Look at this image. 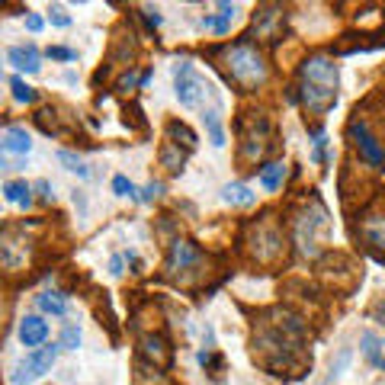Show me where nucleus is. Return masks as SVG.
I'll list each match as a JSON object with an SVG mask.
<instances>
[{
  "label": "nucleus",
  "mask_w": 385,
  "mask_h": 385,
  "mask_svg": "<svg viewBox=\"0 0 385 385\" xmlns=\"http://www.w3.org/2000/svg\"><path fill=\"white\" fill-rule=\"evenodd\" d=\"M225 61H228V74L235 77L238 84H244V87H257V84H263V77H267L263 55H260L254 45H247V42L228 49Z\"/></svg>",
  "instance_id": "1"
},
{
  "label": "nucleus",
  "mask_w": 385,
  "mask_h": 385,
  "mask_svg": "<svg viewBox=\"0 0 385 385\" xmlns=\"http://www.w3.org/2000/svg\"><path fill=\"white\" fill-rule=\"evenodd\" d=\"M58 350H61V343H49V347H39L35 353H29L26 360H19L17 366H13L10 382H13V385H29V382H35V379H42L45 372L55 366Z\"/></svg>",
  "instance_id": "2"
},
{
  "label": "nucleus",
  "mask_w": 385,
  "mask_h": 385,
  "mask_svg": "<svg viewBox=\"0 0 385 385\" xmlns=\"http://www.w3.org/2000/svg\"><path fill=\"white\" fill-rule=\"evenodd\" d=\"M174 77H177V100H180V106L196 109L202 103V97H206V84H202V77L196 74V67H192L190 61H180V65L174 67Z\"/></svg>",
  "instance_id": "3"
},
{
  "label": "nucleus",
  "mask_w": 385,
  "mask_h": 385,
  "mask_svg": "<svg viewBox=\"0 0 385 385\" xmlns=\"http://www.w3.org/2000/svg\"><path fill=\"white\" fill-rule=\"evenodd\" d=\"M302 84H311V87H325V90H337V65L331 58H309L302 65Z\"/></svg>",
  "instance_id": "4"
},
{
  "label": "nucleus",
  "mask_w": 385,
  "mask_h": 385,
  "mask_svg": "<svg viewBox=\"0 0 385 385\" xmlns=\"http://www.w3.org/2000/svg\"><path fill=\"white\" fill-rule=\"evenodd\" d=\"M350 135H353V145H357V151H360L363 158H366L372 167H382V164H385V148L376 142V135L366 129V122L353 119V122H350Z\"/></svg>",
  "instance_id": "5"
},
{
  "label": "nucleus",
  "mask_w": 385,
  "mask_h": 385,
  "mask_svg": "<svg viewBox=\"0 0 385 385\" xmlns=\"http://www.w3.org/2000/svg\"><path fill=\"white\" fill-rule=\"evenodd\" d=\"M45 337H49V321L39 318V315H26L19 321V341L23 347H42Z\"/></svg>",
  "instance_id": "6"
},
{
  "label": "nucleus",
  "mask_w": 385,
  "mask_h": 385,
  "mask_svg": "<svg viewBox=\"0 0 385 385\" xmlns=\"http://www.w3.org/2000/svg\"><path fill=\"white\" fill-rule=\"evenodd\" d=\"M7 61L13 67H17V71H26V74H35V71H39V49H35V45H13V49H7Z\"/></svg>",
  "instance_id": "7"
},
{
  "label": "nucleus",
  "mask_w": 385,
  "mask_h": 385,
  "mask_svg": "<svg viewBox=\"0 0 385 385\" xmlns=\"http://www.w3.org/2000/svg\"><path fill=\"white\" fill-rule=\"evenodd\" d=\"M33 151V138H29V132L19 126H7L3 129V154H29Z\"/></svg>",
  "instance_id": "8"
},
{
  "label": "nucleus",
  "mask_w": 385,
  "mask_h": 385,
  "mask_svg": "<svg viewBox=\"0 0 385 385\" xmlns=\"http://www.w3.org/2000/svg\"><path fill=\"white\" fill-rule=\"evenodd\" d=\"M199 260V247L196 244H190V241H174V247H170V263H167V270H183V267H190V263H196Z\"/></svg>",
  "instance_id": "9"
},
{
  "label": "nucleus",
  "mask_w": 385,
  "mask_h": 385,
  "mask_svg": "<svg viewBox=\"0 0 385 385\" xmlns=\"http://www.w3.org/2000/svg\"><path fill=\"white\" fill-rule=\"evenodd\" d=\"M218 10H222V13H218V17H206L202 19V26H206V29H212V33H218V35H225L228 29H231V19H235V3H218Z\"/></svg>",
  "instance_id": "10"
},
{
  "label": "nucleus",
  "mask_w": 385,
  "mask_h": 385,
  "mask_svg": "<svg viewBox=\"0 0 385 385\" xmlns=\"http://www.w3.org/2000/svg\"><path fill=\"white\" fill-rule=\"evenodd\" d=\"M283 177H286V164H283V161L263 164V167H260V186H263L267 192H277L279 183H283Z\"/></svg>",
  "instance_id": "11"
},
{
  "label": "nucleus",
  "mask_w": 385,
  "mask_h": 385,
  "mask_svg": "<svg viewBox=\"0 0 385 385\" xmlns=\"http://www.w3.org/2000/svg\"><path fill=\"white\" fill-rule=\"evenodd\" d=\"M33 186L26 183V180H7L3 183V196H7V202H17V206H29L33 202Z\"/></svg>",
  "instance_id": "12"
},
{
  "label": "nucleus",
  "mask_w": 385,
  "mask_h": 385,
  "mask_svg": "<svg viewBox=\"0 0 385 385\" xmlns=\"http://www.w3.org/2000/svg\"><path fill=\"white\" fill-rule=\"evenodd\" d=\"M225 202H231V206H254V202H257V196L251 192V186L228 183L225 186Z\"/></svg>",
  "instance_id": "13"
},
{
  "label": "nucleus",
  "mask_w": 385,
  "mask_h": 385,
  "mask_svg": "<svg viewBox=\"0 0 385 385\" xmlns=\"http://www.w3.org/2000/svg\"><path fill=\"white\" fill-rule=\"evenodd\" d=\"M35 302H39V309L49 311V315H65L67 311V299L61 293H42Z\"/></svg>",
  "instance_id": "14"
},
{
  "label": "nucleus",
  "mask_w": 385,
  "mask_h": 385,
  "mask_svg": "<svg viewBox=\"0 0 385 385\" xmlns=\"http://www.w3.org/2000/svg\"><path fill=\"white\" fill-rule=\"evenodd\" d=\"M202 119H206V129H209V142L215 145V148H222V145H225V132H222V119H218V109L202 113Z\"/></svg>",
  "instance_id": "15"
},
{
  "label": "nucleus",
  "mask_w": 385,
  "mask_h": 385,
  "mask_svg": "<svg viewBox=\"0 0 385 385\" xmlns=\"http://www.w3.org/2000/svg\"><path fill=\"white\" fill-rule=\"evenodd\" d=\"M58 161L61 164H65L67 170H71V174H77L81 177V180H84V177H90V170H87V164L81 158H77V154H71V151H58Z\"/></svg>",
  "instance_id": "16"
},
{
  "label": "nucleus",
  "mask_w": 385,
  "mask_h": 385,
  "mask_svg": "<svg viewBox=\"0 0 385 385\" xmlns=\"http://www.w3.org/2000/svg\"><path fill=\"white\" fill-rule=\"evenodd\" d=\"M10 90H13V100L17 103H35V90L26 84L23 77H13V81H10Z\"/></svg>",
  "instance_id": "17"
},
{
  "label": "nucleus",
  "mask_w": 385,
  "mask_h": 385,
  "mask_svg": "<svg viewBox=\"0 0 385 385\" xmlns=\"http://www.w3.org/2000/svg\"><path fill=\"white\" fill-rule=\"evenodd\" d=\"M183 161H186V154H177L174 145H164V151H161V164H164L170 174H177V170L183 167Z\"/></svg>",
  "instance_id": "18"
},
{
  "label": "nucleus",
  "mask_w": 385,
  "mask_h": 385,
  "mask_svg": "<svg viewBox=\"0 0 385 385\" xmlns=\"http://www.w3.org/2000/svg\"><path fill=\"white\" fill-rule=\"evenodd\" d=\"M58 343H61V350H77V347H81V327H77V325H65Z\"/></svg>",
  "instance_id": "19"
},
{
  "label": "nucleus",
  "mask_w": 385,
  "mask_h": 385,
  "mask_svg": "<svg viewBox=\"0 0 385 385\" xmlns=\"http://www.w3.org/2000/svg\"><path fill=\"white\" fill-rule=\"evenodd\" d=\"M363 353H366L372 363H379V366H382V357H379V341L372 334H363Z\"/></svg>",
  "instance_id": "20"
},
{
  "label": "nucleus",
  "mask_w": 385,
  "mask_h": 385,
  "mask_svg": "<svg viewBox=\"0 0 385 385\" xmlns=\"http://www.w3.org/2000/svg\"><path fill=\"white\" fill-rule=\"evenodd\" d=\"M113 192H116V196H135L132 180H129V177H122V174H116V177H113Z\"/></svg>",
  "instance_id": "21"
},
{
  "label": "nucleus",
  "mask_w": 385,
  "mask_h": 385,
  "mask_svg": "<svg viewBox=\"0 0 385 385\" xmlns=\"http://www.w3.org/2000/svg\"><path fill=\"white\" fill-rule=\"evenodd\" d=\"M51 23L65 29V26H71V17H67V13H65L61 7H51Z\"/></svg>",
  "instance_id": "22"
},
{
  "label": "nucleus",
  "mask_w": 385,
  "mask_h": 385,
  "mask_svg": "<svg viewBox=\"0 0 385 385\" xmlns=\"http://www.w3.org/2000/svg\"><path fill=\"white\" fill-rule=\"evenodd\" d=\"M51 58H58V61H74L77 58V51L74 49H49Z\"/></svg>",
  "instance_id": "23"
},
{
  "label": "nucleus",
  "mask_w": 385,
  "mask_h": 385,
  "mask_svg": "<svg viewBox=\"0 0 385 385\" xmlns=\"http://www.w3.org/2000/svg\"><path fill=\"white\" fill-rule=\"evenodd\" d=\"M161 196V183H148L142 190V202H151V199H158Z\"/></svg>",
  "instance_id": "24"
},
{
  "label": "nucleus",
  "mask_w": 385,
  "mask_h": 385,
  "mask_svg": "<svg viewBox=\"0 0 385 385\" xmlns=\"http://www.w3.org/2000/svg\"><path fill=\"white\" fill-rule=\"evenodd\" d=\"M26 29H29V33H39V29H42V17L29 13V17H26Z\"/></svg>",
  "instance_id": "25"
},
{
  "label": "nucleus",
  "mask_w": 385,
  "mask_h": 385,
  "mask_svg": "<svg viewBox=\"0 0 385 385\" xmlns=\"http://www.w3.org/2000/svg\"><path fill=\"white\" fill-rule=\"evenodd\" d=\"M35 190L42 192L45 202H51V183H49V180H39V183H35Z\"/></svg>",
  "instance_id": "26"
},
{
  "label": "nucleus",
  "mask_w": 385,
  "mask_h": 385,
  "mask_svg": "<svg viewBox=\"0 0 385 385\" xmlns=\"http://www.w3.org/2000/svg\"><path fill=\"white\" fill-rule=\"evenodd\" d=\"M145 19H148L151 29H158V26H161V13H158V10H154V13H151V10H145Z\"/></svg>",
  "instance_id": "27"
}]
</instances>
